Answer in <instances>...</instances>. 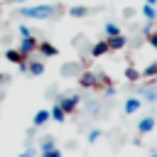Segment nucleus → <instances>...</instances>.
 <instances>
[{"instance_id":"11","label":"nucleus","mask_w":157,"mask_h":157,"mask_svg":"<svg viewBox=\"0 0 157 157\" xmlns=\"http://www.w3.org/2000/svg\"><path fill=\"white\" fill-rule=\"evenodd\" d=\"M49 115H52V120H56V123H64V120H66V113H64V108H61L59 103H54V105H52Z\"/></svg>"},{"instance_id":"4","label":"nucleus","mask_w":157,"mask_h":157,"mask_svg":"<svg viewBox=\"0 0 157 157\" xmlns=\"http://www.w3.org/2000/svg\"><path fill=\"white\" fill-rule=\"evenodd\" d=\"M56 103H59V105L64 108V113L69 115V113H74V110H76V105H78V96H61Z\"/></svg>"},{"instance_id":"6","label":"nucleus","mask_w":157,"mask_h":157,"mask_svg":"<svg viewBox=\"0 0 157 157\" xmlns=\"http://www.w3.org/2000/svg\"><path fill=\"white\" fill-rule=\"evenodd\" d=\"M155 125H157V118L145 115V118H140V123H137V132H140V135H147V132L155 130Z\"/></svg>"},{"instance_id":"3","label":"nucleus","mask_w":157,"mask_h":157,"mask_svg":"<svg viewBox=\"0 0 157 157\" xmlns=\"http://www.w3.org/2000/svg\"><path fill=\"white\" fill-rule=\"evenodd\" d=\"M17 49L29 59V54H32V52H37V39H34L32 34H29V37H22V42H20V47H17Z\"/></svg>"},{"instance_id":"12","label":"nucleus","mask_w":157,"mask_h":157,"mask_svg":"<svg viewBox=\"0 0 157 157\" xmlns=\"http://www.w3.org/2000/svg\"><path fill=\"white\" fill-rule=\"evenodd\" d=\"M49 118H52V115H49V110H44V108H42V110H37V113H34V118H32V125H34V128H39V125H44Z\"/></svg>"},{"instance_id":"13","label":"nucleus","mask_w":157,"mask_h":157,"mask_svg":"<svg viewBox=\"0 0 157 157\" xmlns=\"http://www.w3.org/2000/svg\"><path fill=\"white\" fill-rule=\"evenodd\" d=\"M27 71H29L32 76H42V74H44V64H42L39 59H34V61L27 64Z\"/></svg>"},{"instance_id":"19","label":"nucleus","mask_w":157,"mask_h":157,"mask_svg":"<svg viewBox=\"0 0 157 157\" xmlns=\"http://www.w3.org/2000/svg\"><path fill=\"white\" fill-rule=\"evenodd\" d=\"M52 147H56V145H54V137L47 135V137L42 140V152H47V150H52Z\"/></svg>"},{"instance_id":"7","label":"nucleus","mask_w":157,"mask_h":157,"mask_svg":"<svg viewBox=\"0 0 157 157\" xmlns=\"http://www.w3.org/2000/svg\"><path fill=\"white\" fill-rule=\"evenodd\" d=\"M37 49L42 56H56V47L52 42H37Z\"/></svg>"},{"instance_id":"9","label":"nucleus","mask_w":157,"mask_h":157,"mask_svg":"<svg viewBox=\"0 0 157 157\" xmlns=\"http://www.w3.org/2000/svg\"><path fill=\"white\" fill-rule=\"evenodd\" d=\"M105 42H108V49H113V52H118V49H123V47H125V37H123V34L108 37Z\"/></svg>"},{"instance_id":"17","label":"nucleus","mask_w":157,"mask_h":157,"mask_svg":"<svg viewBox=\"0 0 157 157\" xmlns=\"http://www.w3.org/2000/svg\"><path fill=\"white\" fill-rule=\"evenodd\" d=\"M140 76H142V74H140L135 66H128V69H125V78H128V81H137Z\"/></svg>"},{"instance_id":"26","label":"nucleus","mask_w":157,"mask_h":157,"mask_svg":"<svg viewBox=\"0 0 157 157\" xmlns=\"http://www.w3.org/2000/svg\"><path fill=\"white\" fill-rule=\"evenodd\" d=\"M145 2H147V5H157V0H145Z\"/></svg>"},{"instance_id":"5","label":"nucleus","mask_w":157,"mask_h":157,"mask_svg":"<svg viewBox=\"0 0 157 157\" xmlns=\"http://www.w3.org/2000/svg\"><path fill=\"white\" fill-rule=\"evenodd\" d=\"M140 108H142V98H137V96H130V98H125V103H123L125 115H132V113H137Z\"/></svg>"},{"instance_id":"8","label":"nucleus","mask_w":157,"mask_h":157,"mask_svg":"<svg viewBox=\"0 0 157 157\" xmlns=\"http://www.w3.org/2000/svg\"><path fill=\"white\" fill-rule=\"evenodd\" d=\"M96 78H98V76H93V74H91V71H83V74H81V76H78V83H81V86H83V88H93V86H96V83H98V81H96Z\"/></svg>"},{"instance_id":"21","label":"nucleus","mask_w":157,"mask_h":157,"mask_svg":"<svg viewBox=\"0 0 157 157\" xmlns=\"http://www.w3.org/2000/svg\"><path fill=\"white\" fill-rule=\"evenodd\" d=\"M142 93L147 96V101H157V91H155V88H145Z\"/></svg>"},{"instance_id":"28","label":"nucleus","mask_w":157,"mask_h":157,"mask_svg":"<svg viewBox=\"0 0 157 157\" xmlns=\"http://www.w3.org/2000/svg\"><path fill=\"white\" fill-rule=\"evenodd\" d=\"M150 157H157V155H150Z\"/></svg>"},{"instance_id":"10","label":"nucleus","mask_w":157,"mask_h":157,"mask_svg":"<svg viewBox=\"0 0 157 157\" xmlns=\"http://www.w3.org/2000/svg\"><path fill=\"white\" fill-rule=\"evenodd\" d=\"M108 52H110V49H108V42H105V39H101V42H96V44L91 47V54H93L96 59L103 56V54H108Z\"/></svg>"},{"instance_id":"18","label":"nucleus","mask_w":157,"mask_h":157,"mask_svg":"<svg viewBox=\"0 0 157 157\" xmlns=\"http://www.w3.org/2000/svg\"><path fill=\"white\" fill-rule=\"evenodd\" d=\"M155 76H157V61H152V64L142 71V78H155Z\"/></svg>"},{"instance_id":"20","label":"nucleus","mask_w":157,"mask_h":157,"mask_svg":"<svg viewBox=\"0 0 157 157\" xmlns=\"http://www.w3.org/2000/svg\"><path fill=\"white\" fill-rule=\"evenodd\" d=\"M42 157H61V150H56V147H52V150H47V152H42Z\"/></svg>"},{"instance_id":"27","label":"nucleus","mask_w":157,"mask_h":157,"mask_svg":"<svg viewBox=\"0 0 157 157\" xmlns=\"http://www.w3.org/2000/svg\"><path fill=\"white\" fill-rule=\"evenodd\" d=\"M10 2H17V5H22V2H25V0H10Z\"/></svg>"},{"instance_id":"16","label":"nucleus","mask_w":157,"mask_h":157,"mask_svg":"<svg viewBox=\"0 0 157 157\" xmlns=\"http://www.w3.org/2000/svg\"><path fill=\"white\" fill-rule=\"evenodd\" d=\"M105 37H115V34H120V29H118V25L115 22H105Z\"/></svg>"},{"instance_id":"1","label":"nucleus","mask_w":157,"mask_h":157,"mask_svg":"<svg viewBox=\"0 0 157 157\" xmlns=\"http://www.w3.org/2000/svg\"><path fill=\"white\" fill-rule=\"evenodd\" d=\"M59 12H61V7H54V5H27V7H20V15L29 17V20H52Z\"/></svg>"},{"instance_id":"14","label":"nucleus","mask_w":157,"mask_h":157,"mask_svg":"<svg viewBox=\"0 0 157 157\" xmlns=\"http://www.w3.org/2000/svg\"><path fill=\"white\" fill-rule=\"evenodd\" d=\"M142 17H145L147 22H150V20H155V17H157V12H155V5H147V2H145V5H142Z\"/></svg>"},{"instance_id":"15","label":"nucleus","mask_w":157,"mask_h":157,"mask_svg":"<svg viewBox=\"0 0 157 157\" xmlns=\"http://www.w3.org/2000/svg\"><path fill=\"white\" fill-rule=\"evenodd\" d=\"M69 15H71V17H86V15H88V7L76 5V7H71V10H69Z\"/></svg>"},{"instance_id":"22","label":"nucleus","mask_w":157,"mask_h":157,"mask_svg":"<svg viewBox=\"0 0 157 157\" xmlns=\"http://www.w3.org/2000/svg\"><path fill=\"white\" fill-rule=\"evenodd\" d=\"M98 137H101V130H91L88 132V142H98Z\"/></svg>"},{"instance_id":"24","label":"nucleus","mask_w":157,"mask_h":157,"mask_svg":"<svg viewBox=\"0 0 157 157\" xmlns=\"http://www.w3.org/2000/svg\"><path fill=\"white\" fill-rule=\"evenodd\" d=\"M20 34H22V37H29L32 32H29V27H27V25H20Z\"/></svg>"},{"instance_id":"2","label":"nucleus","mask_w":157,"mask_h":157,"mask_svg":"<svg viewBox=\"0 0 157 157\" xmlns=\"http://www.w3.org/2000/svg\"><path fill=\"white\" fill-rule=\"evenodd\" d=\"M5 59L12 61V64H17L22 71H27V56H25L20 49H7V52H5Z\"/></svg>"},{"instance_id":"25","label":"nucleus","mask_w":157,"mask_h":157,"mask_svg":"<svg viewBox=\"0 0 157 157\" xmlns=\"http://www.w3.org/2000/svg\"><path fill=\"white\" fill-rule=\"evenodd\" d=\"M20 157H34V150H32V147H29V150H25V152H22V155H20Z\"/></svg>"},{"instance_id":"23","label":"nucleus","mask_w":157,"mask_h":157,"mask_svg":"<svg viewBox=\"0 0 157 157\" xmlns=\"http://www.w3.org/2000/svg\"><path fill=\"white\" fill-rule=\"evenodd\" d=\"M147 42H150V44L157 49V32H150V34H147Z\"/></svg>"}]
</instances>
